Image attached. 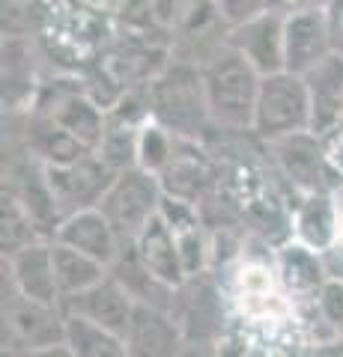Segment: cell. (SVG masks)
<instances>
[{
  "label": "cell",
  "mask_w": 343,
  "mask_h": 357,
  "mask_svg": "<svg viewBox=\"0 0 343 357\" xmlns=\"http://www.w3.org/2000/svg\"><path fill=\"white\" fill-rule=\"evenodd\" d=\"M117 24L84 13L69 0H39L36 42L54 75H81L102 57Z\"/></svg>",
  "instance_id": "obj_1"
},
{
  "label": "cell",
  "mask_w": 343,
  "mask_h": 357,
  "mask_svg": "<svg viewBox=\"0 0 343 357\" xmlns=\"http://www.w3.org/2000/svg\"><path fill=\"white\" fill-rule=\"evenodd\" d=\"M203 93L212 126L221 134H251L263 75L230 48L218 51L203 69Z\"/></svg>",
  "instance_id": "obj_2"
},
{
  "label": "cell",
  "mask_w": 343,
  "mask_h": 357,
  "mask_svg": "<svg viewBox=\"0 0 343 357\" xmlns=\"http://www.w3.org/2000/svg\"><path fill=\"white\" fill-rule=\"evenodd\" d=\"M149 110L152 119H159L176 137L206 143L215 131L203 93V75L185 60L170 57L161 75L149 84Z\"/></svg>",
  "instance_id": "obj_3"
},
{
  "label": "cell",
  "mask_w": 343,
  "mask_h": 357,
  "mask_svg": "<svg viewBox=\"0 0 343 357\" xmlns=\"http://www.w3.org/2000/svg\"><path fill=\"white\" fill-rule=\"evenodd\" d=\"M30 110L48 116L51 122H57L60 128L75 134L78 140H84L87 146L96 152L98 140L105 134L108 126V110L90 96V89L84 86L78 75H54L39 86L36 102Z\"/></svg>",
  "instance_id": "obj_4"
},
{
  "label": "cell",
  "mask_w": 343,
  "mask_h": 357,
  "mask_svg": "<svg viewBox=\"0 0 343 357\" xmlns=\"http://www.w3.org/2000/svg\"><path fill=\"white\" fill-rule=\"evenodd\" d=\"M164 188L156 173H147L140 167H131L114 176V182L105 191L98 211L110 220L117 236L131 244L152 220L161 215Z\"/></svg>",
  "instance_id": "obj_5"
},
{
  "label": "cell",
  "mask_w": 343,
  "mask_h": 357,
  "mask_svg": "<svg viewBox=\"0 0 343 357\" xmlns=\"http://www.w3.org/2000/svg\"><path fill=\"white\" fill-rule=\"evenodd\" d=\"M298 131H311V98H307L305 77L293 72L265 75L260 84L251 134L260 143H272Z\"/></svg>",
  "instance_id": "obj_6"
},
{
  "label": "cell",
  "mask_w": 343,
  "mask_h": 357,
  "mask_svg": "<svg viewBox=\"0 0 343 357\" xmlns=\"http://www.w3.org/2000/svg\"><path fill=\"white\" fill-rule=\"evenodd\" d=\"M265 155H269L272 170L278 173V178L286 185L293 197L302 194H326L335 191V178L328 173L323 137L314 131H298L290 137L263 143Z\"/></svg>",
  "instance_id": "obj_7"
},
{
  "label": "cell",
  "mask_w": 343,
  "mask_h": 357,
  "mask_svg": "<svg viewBox=\"0 0 343 357\" xmlns=\"http://www.w3.org/2000/svg\"><path fill=\"white\" fill-rule=\"evenodd\" d=\"M66 342V310L24 298L3 280V351L21 354Z\"/></svg>",
  "instance_id": "obj_8"
},
{
  "label": "cell",
  "mask_w": 343,
  "mask_h": 357,
  "mask_svg": "<svg viewBox=\"0 0 343 357\" xmlns=\"http://www.w3.org/2000/svg\"><path fill=\"white\" fill-rule=\"evenodd\" d=\"M159 178H161L164 197H176V199H185V203L203 206L218 191L221 161L206 143L176 137L173 155Z\"/></svg>",
  "instance_id": "obj_9"
},
{
  "label": "cell",
  "mask_w": 343,
  "mask_h": 357,
  "mask_svg": "<svg viewBox=\"0 0 343 357\" xmlns=\"http://www.w3.org/2000/svg\"><path fill=\"white\" fill-rule=\"evenodd\" d=\"M45 176H48V188H51L54 203H57L60 218H69L87 208H98L117 173L93 152L75 164L45 167Z\"/></svg>",
  "instance_id": "obj_10"
},
{
  "label": "cell",
  "mask_w": 343,
  "mask_h": 357,
  "mask_svg": "<svg viewBox=\"0 0 343 357\" xmlns=\"http://www.w3.org/2000/svg\"><path fill=\"white\" fill-rule=\"evenodd\" d=\"M45 63L36 36H3V114H27L39 86L48 77L39 75Z\"/></svg>",
  "instance_id": "obj_11"
},
{
  "label": "cell",
  "mask_w": 343,
  "mask_h": 357,
  "mask_svg": "<svg viewBox=\"0 0 343 357\" xmlns=\"http://www.w3.org/2000/svg\"><path fill=\"white\" fill-rule=\"evenodd\" d=\"M3 280L24 298L63 307V292L57 283L51 241H33L27 248L3 256Z\"/></svg>",
  "instance_id": "obj_12"
},
{
  "label": "cell",
  "mask_w": 343,
  "mask_h": 357,
  "mask_svg": "<svg viewBox=\"0 0 343 357\" xmlns=\"http://www.w3.org/2000/svg\"><path fill=\"white\" fill-rule=\"evenodd\" d=\"M284 24L286 18L278 13H263L230 30L227 45L239 57H245L263 77L286 72V48H284Z\"/></svg>",
  "instance_id": "obj_13"
},
{
  "label": "cell",
  "mask_w": 343,
  "mask_h": 357,
  "mask_svg": "<svg viewBox=\"0 0 343 357\" xmlns=\"http://www.w3.org/2000/svg\"><path fill=\"white\" fill-rule=\"evenodd\" d=\"M63 310L72 312V316H81L93 325L105 328L110 333H119L126 340V331L135 319V310H138V301L131 298V292L117 280L114 274H108L102 283H96L93 289L75 295V298H66L63 301Z\"/></svg>",
  "instance_id": "obj_14"
},
{
  "label": "cell",
  "mask_w": 343,
  "mask_h": 357,
  "mask_svg": "<svg viewBox=\"0 0 343 357\" xmlns=\"http://www.w3.org/2000/svg\"><path fill=\"white\" fill-rule=\"evenodd\" d=\"M284 48H286V72L293 75H307L314 66L328 60L331 54H337L326 9L286 15Z\"/></svg>",
  "instance_id": "obj_15"
},
{
  "label": "cell",
  "mask_w": 343,
  "mask_h": 357,
  "mask_svg": "<svg viewBox=\"0 0 343 357\" xmlns=\"http://www.w3.org/2000/svg\"><path fill=\"white\" fill-rule=\"evenodd\" d=\"M290 203V238L326 256L337 244L340 232V208L335 191L302 194L293 197Z\"/></svg>",
  "instance_id": "obj_16"
},
{
  "label": "cell",
  "mask_w": 343,
  "mask_h": 357,
  "mask_svg": "<svg viewBox=\"0 0 343 357\" xmlns=\"http://www.w3.org/2000/svg\"><path fill=\"white\" fill-rule=\"evenodd\" d=\"M275 268H278V277L286 289V295L293 298V304L302 312L311 310L316 295L323 292V286L328 280L323 253H316L290 238L275 248Z\"/></svg>",
  "instance_id": "obj_17"
},
{
  "label": "cell",
  "mask_w": 343,
  "mask_h": 357,
  "mask_svg": "<svg viewBox=\"0 0 343 357\" xmlns=\"http://www.w3.org/2000/svg\"><path fill=\"white\" fill-rule=\"evenodd\" d=\"M185 345V331L170 310L138 304L126 331V349L131 357H182Z\"/></svg>",
  "instance_id": "obj_18"
},
{
  "label": "cell",
  "mask_w": 343,
  "mask_h": 357,
  "mask_svg": "<svg viewBox=\"0 0 343 357\" xmlns=\"http://www.w3.org/2000/svg\"><path fill=\"white\" fill-rule=\"evenodd\" d=\"M18 116H21V131H18L21 149L30 158H36L42 167H66L93 155V149L84 140H78L75 134L60 128L48 116L36 114V110H27V114H18Z\"/></svg>",
  "instance_id": "obj_19"
},
{
  "label": "cell",
  "mask_w": 343,
  "mask_h": 357,
  "mask_svg": "<svg viewBox=\"0 0 343 357\" xmlns=\"http://www.w3.org/2000/svg\"><path fill=\"white\" fill-rule=\"evenodd\" d=\"M51 241L69 244V248L93 256V259H98L108 268L119 259V253L126 248V241L117 236V229L110 227V220L98 208H87V211H78V215L63 218V223L57 227V236Z\"/></svg>",
  "instance_id": "obj_20"
},
{
  "label": "cell",
  "mask_w": 343,
  "mask_h": 357,
  "mask_svg": "<svg viewBox=\"0 0 343 357\" xmlns=\"http://www.w3.org/2000/svg\"><path fill=\"white\" fill-rule=\"evenodd\" d=\"M302 77L311 98V131L326 137L343 122V57L331 54Z\"/></svg>",
  "instance_id": "obj_21"
},
{
  "label": "cell",
  "mask_w": 343,
  "mask_h": 357,
  "mask_svg": "<svg viewBox=\"0 0 343 357\" xmlns=\"http://www.w3.org/2000/svg\"><path fill=\"white\" fill-rule=\"evenodd\" d=\"M131 248H135L140 265L147 268L159 283H164L168 289H176V292L188 283V274H185L180 248H176V238H173V232H170L168 223H164L161 215L152 220L135 241H131Z\"/></svg>",
  "instance_id": "obj_22"
},
{
  "label": "cell",
  "mask_w": 343,
  "mask_h": 357,
  "mask_svg": "<svg viewBox=\"0 0 343 357\" xmlns=\"http://www.w3.org/2000/svg\"><path fill=\"white\" fill-rule=\"evenodd\" d=\"M51 253H54V268H57V283H60L63 301L93 289L96 283H102L110 274L108 265H102L98 259H93V256H87L81 250L69 248V244L51 241Z\"/></svg>",
  "instance_id": "obj_23"
},
{
  "label": "cell",
  "mask_w": 343,
  "mask_h": 357,
  "mask_svg": "<svg viewBox=\"0 0 343 357\" xmlns=\"http://www.w3.org/2000/svg\"><path fill=\"white\" fill-rule=\"evenodd\" d=\"M66 345L75 357H131L119 333H110L72 312H66Z\"/></svg>",
  "instance_id": "obj_24"
},
{
  "label": "cell",
  "mask_w": 343,
  "mask_h": 357,
  "mask_svg": "<svg viewBox=\"0 0 343 357\" xmlns=\"http://www.w3.org/2000/svg\"><path fill=\"white\" fill-rule=\"evenodd\" d=\"M302 316L307 319V325H311L319 345L343 342V280L328 277L323 292L314 301V307L305 310Z\"/></svg>",
  "instance_id": "obj_25"
},
{
  "label": "cell",
  "mask_w": 343,
  "mask_h": 357,
  "mask_svg": "<svg viewBox=\"0 0 343 357\" xmlns=\"http://www.w3.org/2000/svg\"><path fill=\"white\" fill-rule=\"evenodd\" d=\"M140 126L143 122H129V119L108 114V126H105V134L96 146V155L114 173L138 167V131H140Z\"/></svg>",
  "instance_id": "obj_26"
},
{
  "label": "cell",
  "mask_w": 343,
  "mask_h": 357,
  "mask_svg": "<svg viewBox=\"0 0 343 357\" xmlns=\"http://www.w3.org/2000/svg\"><path fill=\"white\" fill-rule=\"evenodd\" d=\"M33 241H48V238H42V232L27 215V208L9 191H3L0 194V244H3V256L27 248Z\"/></svg>",
  "instance_id": "obj_27"
},
{
  "label": "cell",
  "mask_w": 343,
  "mask_h": 357,
  "mask_svg": "<svg viewBox=\"0 0 343 357\" xmlns=\"http://www.w3.org/2000/svg\"><path fill=\"white\" fill-rule=\"evenodd\" d=\"M173 146H176V134L149 116L138 131V167L161 176V170L168 167L173 155Z\"/></svg>",
  "instance_id": "obj_28"
},
{
  "label": "cell",
  "mask_w": 343,
  "mask_h": 357,
  "mask_svg": "<svg viewBox=\"0 0 343 357\" xmlns=\"http://www.w3.org/2000/svg\"><path fill=\"white\" fill-rule=\"evenodd\" d=\"M69 3L117 27H159L147 9V0H69Z\"/></svg>",
  "instance_id": "obj_29"
},
{
  "label": "cell",
  "mask_w": 343,
  "mask_h": 357,
  "mask_svg": "<svg viewBox=\"0 0 343 357\" xmlns=\"http://www.w3.org/2000/svg\"><path fill=\"white\" fill-rule=\"evenodd\" d=\"M212 3H215L218 18L224 21L230 30L263 15V13H269V0H212Z\"/></svg>",
  "instance_id": "obj_30"
},
{
  "label": "cell",
  "mask_w": 343,
  "mask_h": 357,
  "mask_svg": "<svg viewBox=\"0 0 343 357\" xmlns=\"http://www.w3.org/2000/svg\"><path fill=\"white\" fill-rule=\"evenodd\" d=\"M188 6H191V0H147L152 21H156L161 30H168L170 36H173V30L180 27V21L185 18Z\"/></svg>",
  "instance_id": "obj_31"
},
{
  "label": "cell",
  "mask_w": 343,
  "mask_h": 357,
  "mask_svg": "<svg viewBox=\"0 0 343 357\" xmlns=\"http://www.w3.org/2000/svg\"><path fill=\"white\" fill-rule=\"evenodd\" d=\"M323 149H326V161H328V173L335 178V191L343 188V126L335 131H328L323 137Z\"/></svg>",
  "instance_id": "obj_32"
},
{
  "label": "cell",
  "mask_w": 343,
  "mask_h": 357,
  "mask_svg": "<svg viewBox=\"0 0 343 357\" xmlns=\"http://www.w3.org/2000/svg\"><path fill=\"white\" fill-rule=\"evenodd\" d=\"M335 197H337V208H340V232H337V244L323 256V259H326V268H328V277L343 280V188H337Z\"/></svg>",
  "instance_id": "obj_33"
},
{
  "label": "cell",
  "mask_w": 343,
  "mask_h": 357,
  "mask_svg": "<svg viewBox=\"0 0 343 357\" xmlns=\"http://www.w3.org/2000/svg\"><path fill=\"white\" fill-rule=\"evenodd\" d=\"M331 0H269V9L278 15H295V13H314V9H328Z\"/></svg>",
  "instance_id": "obj_34"
},
{
  "label": "cell",
  "mask_w": 343,
  "mask_h": 357,
  "mask_svg": "<svg viewBox=\"0 0 343 357\" xmlns=\"http://www.w3.org/2000/svg\"><path fill=\"white\" fill-rule=\"evenodd\" d=\"M328 13V27H331V39H335V51L343 57V0H331Z\"/></svg>",
  "instance_id": "obj_35"
},
{
  "label": "cell",
  "mask_w": 343,
  "mask_h": 357,
  "mask_svg": "<svg viewBox=\"0 0 343 357\" xmlns=\"http://www.w3.org/2000/svg\"><path fill=\"white\" fill-rule=\"evenodd\" d=\"M9 354V351H3ZM15 357H75V351L69 349L66 342H57V345H45V349H33V351H21Z\"/></svg>",
  "instance_id": "obj_36"
},
{
  "label": "cell",
  "mask_w": 343,
  "mask_h": 357,
  "mask_svg": "<svg viewBox=\"0 0 343 357\" xmlns=\"http://www.w3.org/2000/svg\"><path fill=\"white\" fill-rule=\"evenodd\" d=\"M218 349H221V357H248V354H245V349H242V345H239L233 337H224V340H221Z\"/></svg>",
  "instance_id": "obj_37"
},
{
  "label": "cell",
  "mask_w": 343,
  "mask_h": 357,
  "mask_svg": "<svg viewBox=\"0 0 343 357\" xmlns=\"http://www.w3.org/2000/svg\"><path fill=\"white\" fill-rule=\"evenodd\" d=\"M311 357H343V342H326V345H316L311 351Z\"/></svg>",
  "instance_id": "obj_38"
},
{
  "label": "cell",
  "mask_w": 343,
  "mask_h": 357,
  "mask_svg": "<svg viewBox=\"0 0 343 357\" xmlns=\"http://www.w3.org/2000/svg\"><path fill=\"white\" fill-rule=\"evenodd\" d=\"M3 357H15V354H3Z\"/></svg>",
  "instance_id": "obj_39"
},
{
  "label": "cell",
  "mask_w": 343,
  "mask_h": 357,
  "mask_svg": "<svg viewBox=\"0 0 343 357\" xmlns=\"http://www.w3.org/2000/svg\"><path fill=\"white\" fill-rule=\"evenodd\" d=\"M340 126H343V122H340Z\"/></svg>",
  "instance_id": "obj_40"
}]
</instances>
